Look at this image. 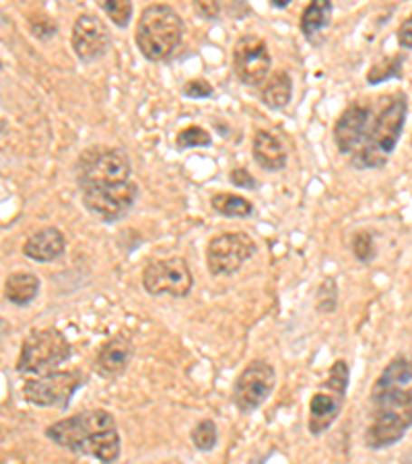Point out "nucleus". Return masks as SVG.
<instances>
[{
	"mask_svg": "<svg viewBox=\"0 0 412 464\" xmlns=\"http://www.w3.org/2000/svg\"><path fill=\"white\" fill-rule=\"evenodd\" d=\"M408 100L404 93H394L386 103V108L379 111L378 118H373L371 129L367 132L363 147L353 155V168L357 169H379L384 168L389 157H392L396 145L402 137L404 126H407Z\"/></svg>",
	"mask_w": 412,
	"mask_h": 464,
	"instance_id": "3",
	"label": "nucleus"
},
{
	"mask_svg": "<svg viewBox=\"0 0 412 464\" xmlns=\"http://www.w3.org/2000/svg\"><path fill=\"white\" fill-rule=\"evenodd\" d=\"M72 357V345L58 328H42L25 336L17 359V372L24 376H46L58 372Z\"/></svg>",
	"mask_w": 412,
	"mask_h": 464,
	"instance_id": "6",
	"label": "nucleus"
},
{
	"mask_svg": "<svg viewBox=\"0 0 412 464\" xmlns=\"http://www.w3.org/2000/svg\"><path fill=\"white\" fill-rule=\"evenodd\" d=\"M396 35H398V44L402 50H412V14L402 21Z\"/></svg>",
	"mask_w": 412,
	"mask_h": 464,
	"instance_id": "33",
	"label": "nucleus"
},
{
	"mask_svg": "<svg viewBox=\"0 0 412 464\" xmlns=\"http://www.w3.org/2000/svg\"><path fill=\"white\" fill-rule=\"evenodd\" d=\"M258 246L245 231H225L206 244V266L213 276H231L256 256Z\"/></svg>",
	"mask_w": 412,
	"mask_h": 464,
	"instance_id": "9",
	"label": "nucleus"
},
{
	"mask_svg": "<svg viewBox=\"0 0 412 464\" xmlns=\"http://www.w3.org/2000/svg\"><path fill=\"white\" fill-rule=\"evenodd\" d=\"M252 157L262 169L273 171V174H279L289 163L287 147H284V143L276 134L264 129L254 132Z\"/></svg>",
	"mask_w": 412,
	"mask_h": 464,
	"instance_id": "17",
	"label": "nucleus"
},
{
	"mask_svg": "<svg viewBox=\"0 0 412 464\" xmlns=\"http://www.w3.org/2000/svg\"><path fill=\"white\" fill-rule=\"evenodd\" d=\"M192 444L200 452H211L219 444V428L213 419H200L190 433Z\"/></svg>",
	"mask_w": 412,
	"mask_h": 464,
	"instance_id": "24",
	"label": "nucleus"
},
{
	"mask_svg": "<svg viewBox=\"0 0 412 464\" xmlns=\"http://www.w3.org/2000/svg\"><path fill=\"white\" fill-rule=\"evenodd\" d=\"M194 9H196V13H200L202 17L205 19H208V21H215V19H219V14H221V5L219 3H202V0H198V3H194Z\"/></svg>",
	"mask_w": 412,
	"mask_h": 464,
	"instance_id": "32",
	"label": "nucleus"
},
{
	"mask_svg": "<svg viewBox=\"0 0 412 464\" xmlns=\"http://www.w3.org/2000/svg\"><path fill=\"white\" fill-rule=\"evenodd\" d=\"M32 34L35 37H40V40H48V37L54 35L58 32V25L52 21L50 17H42V19H32Z\"/></svg>",
	"mask_w": 412,
	"mask_h": 464,
	"instance_id": "31",
	"label": "nucleus"
},
{
	"mask_svg": "<svg viewBox=\"0 0 412 464\" xmlns=\"http://www.w3.org/2000/svg\"><path fill=\"white\" fill-rule=\"evenodd\" d=\"M276 384V372L264 359H254L239 373L231 399L239 413L250 415L271 399Z\"/></svg>",
	"mask_w": 412,
	"mask_h": 464,
	"instance_id": "10",
	"label": "nucleus"
},
{
	"mask_svg": "<svg viewBox=\"0 0 412 464\" xmlns=\"http://www.w3.org/2000/svg\"><path fill=\"white\" fill-rule=\"evenodd\" d=\"M182 95L188 97V100H196V102L211 100V97H215V87L208 83L206 79H192L184 83Z\"/></svg>",
	"mask_w": 412,
	"mask_h": 464,
	"instance_id": "29",
	"label": "nucleus"
},
{
	"mask_svg": "<svg viewBox=\"0 0 412 464\" xmlns=\"http://www.w3.org/2000/svg\"><path fill=\"white\" fill-rule=\"evenodd\" d=\"M271 6H273V9L284 11V9H289V6H291V0H271Z\"/></svg>",
	"mask_w": 412,
	"mask_h": 464,
	"instance_id": "34",
	"label": "nucleus"
},
{
	"mask_svg": "<svg viewBox=\"0 0 412 464\" xmlns=\"http://www.w3.org/2000/svg\"><path fill=\"white\" fill-rule=\"evenodd\" d=\"M213 145V137L206 129L198 124L186 126V129L176 134V149L177 151H190V149H206Z\"/></svg>",
	"mask_w": 412,
	"mask_h": 464,
	"instance_id": "23",
	"label": "nucleus"
},
{
	"mask_svg": "<svg viewBox=\"0 0 412 464\" xmlns=\"http://www.w3.org/2000/svg\"><path fill=\"white\" fill-rule=\"evenodd\" d=\"M402 64H404V56H394V58H386L381 63L373 64L369 72H367V83L369 85H381L386 81L398 79L402 72Z\"/></svg>",
	"mask_w": 412,
	"mask_h": 464,
	"instance_id": "25",
	"label": "nucleus"
},
{
	"mask_svg": "<svg viewBox=\"0 0 412 464\" xmlns=\"http://www.w3.org/2000/svg\"><path fill=\"white\" fill-rule=\"evenodd\" d=\"M231 66L239 83L260 89L273 71L271 50L260 35L245 34L235 42Z\"/></svg>",
	"mask_w": 412,
	"mask_h": 464,
	"instance_id": "12",
	"label": "nucleus"
},
{
	"mask_svg": "<svg viewBox=\"0 0 412 464\" xmlns=\"http://www.w3.org/2000/svg\"><path fill=\"white\" fill-rule=\"evenodd\" d=\"M336 308H339V287L334 279L321 281L316 294V310L320 314H332Z\"/></svg>",
	"mask_w": 412,
	"mask_h": 464,
	"instance_id": "28",
	"label": "nucleus"
},
{
	"mask_svg": "<svg viewBox=\"0 0 412 464\" xmlns=\"http://www.w3.org/2000/svg\"><path fill=\"white\" fill-rule=\"evenodd\" d=\"M100 9L108 14V19L120 29H126L130 25L134 5L129 0H103L100 3Z\"/></svg>",
	"mask_w": 412,
	"mask_h": 464,
	"instance_id": "26",
	"label": "nucleus"
},
{
	"mask_svg": "<svg viewBox=\"0 0 412 464\" xmlns=\"http://www.w3.org/2000/svg\"><path fill=\"white\" fill-rule=\"evenodd\" d=\"M211 207L215 213L221 217H227V219H247L256 213V207H254L252 200L245 197H239L234 192H216L211 197Z\"/></svg>",
	"mask_w": 412,
	"mask_h": 464,
	"instance_id": "22",
	"label": "nucleus"
},
{
	"mask_svg": "<svg viewBox=\"0 0 412 464\" xmlns=\"http://www.w3.org/2000/svg\"><path fill=\"white\" fill-rule=\"evenodd\" d=\"M334 14V5L330 0H313L303 9L302 19H299V29H302V35L310 44H316V37L324 34L328 25L332 24Z\"/></svg>",
	"mask_w": 412,
	"mask_h": 464,
	"instance_id": "20",
	"label": "nucleus"
},
{
	"mask_svg": "<svg viewBox=\"0 0 412 464\" xmlns=\"http://www.w3.org/2000/svg\"><path fill=\"white\" fill-rule=\"evenodd\" d=\"M350 248H353V256L361 262V265H369L378 254L376 237H373L371 231H357L353 236V242H350Z\"/></svg>",
	"mask_w": 412,
	"mask_h": 464,
	"instance_id": "27",
	"label": "nucleus"
},
{
	"mask_svg": "<svg viewBox=\"0 0 412 464\" xmlns=\"http://www.w3.org/2000/svg\"><path fill=\"white\" fill-rule=\"evenodd\" d=\"M293 100V79L287 71L271 72V77L264 81L260 87V102L264 103L268 110L281 111Z\"/></svg>",
	"mask_w": 412,
	"mask_h": 464,
	"instance_id": "19",
	"label": "nucleus"
},
{
	"mask_svg": "<svg viewBox=\"0 0 412 464\" xmlns=\"http://www.w3.org/2000/svg\"><path fill=\"white\" fill-rule=\"evenodd\" d=\"M66 250V237L58 227H43L27 237L24 254L34 262H54Z\"/></svg>",
	"mask_w": 412,
	"mask_h": 464,
	"instance_id": "18",
	"label": "nucleus"
},
{
	"mask_svg": "<svg viewBox=\"0 0 412 464\" xmlns=\"http://www.w3.org/2000/svg\"><path fill=\"white\" fill-rule=\"evenodd\" d=\"M71 44L82 64H93L108 54L111 46L110 29L93 13H81L72 24Z\"/></svg>",
	"mask_w": 412,
	"mask_h": 464,
	"instance_id": "14",
	"label": "nucleus"
},
{
	"mask_svg": "<svg viewBox=\"0 0 412 464\" xmlns=\"http://www.w3.org/2000/svg\"><path fill=\"white\" fill-rule=\"evenodd\" d=\"M350 382V370L344 359L332 363L328 372V378L321 384L320 391L313 392L310 401V417H307V430L313 438L324 436V433L332 428L336 419H339L340 411L344 407V399H347Z\"/></svg>",
	"mask_w": 412,
	"mask_h": 464,
	"instance_id": "7",
	"label": "nucleus"
},
{
	"mask_svg": "<svg viewBox=\"0 0 412 464\" xmlns=\"http://www.w3.org/2000/svg\"><path fill=\"white\" fill-rule=\"evenodd\" d=\"M229 182L235 186V188L242 190H256L258 188V179L254 178V174L247 168H234L229 171Z\"/></svg>",
	"mask_w": 412,
	"mask_h": 464,
	"instance_id": "30",
	"label": "nucleus"
},
{
	"mask_svg": "<svg viewBox=\"0 0 412 464\" xmlns=\"http://www.w3.org/2000/svg\"><path fill=\"white\" fill-rule=\"evenodd\" d=\"M142 287L153 297H188L194 289V275L188 260L182 256L149 260L142 268Z\"/></svg>",
	"mask_w": 412,
	"mask_h": 464,
	"instance_id": "8",
	"label": "nucleus"
},
{
	"mask_svg": "<svg viewBox=\"0 0 412 464\" xmlns=\"http://www.w3.org/2000/svg\"><path fill=\"white\" fill-rule=\"evenodd\" d=\"M371 421L365 444L386 450L398 444L412 428V359L398 355L389 362L371 388Z\"/></svg>",
	"mask_w": 412,
	"mask_h": 464,
	"instance_id": "1",
	"label": "nucleus"
},
{
	"mask_svg": "<svg viewBox=\"0 0 412 464\" xmlns=\"http://www.w3.org/2000/svg\"><path fill=\"white\" fill-rule=\"evenodd\" d=\"M139 186L132 182L114 184V186H100V188L81 190L82 205L91 215L100 217L103 223H116L124 219L132 211V207L139 200Z\"/></svg>",
	"mask_w": 412,
	"mask_h": 464,
	"instance_id": "13",
	"label": "nucleus"
},
{
	"mask_svg": "<svg viewBox=\"0 0 412 464\" xmlns=\"http://www.w3.org/2000/svg\"><path fill=\"white\" fill-rule=\"evenodd\" d=\"M46 438L64 450L91 456L103 464L116 462L122 450L118 423L106 409L81 411L72 417L60 419L48 425Z\"/></svg>",
	"mask_w": 412,
	"mask_h": 464,
	"instance_id": "2",
	"label": "nucleus"
},
{
	"mask_svg": "<svg viewBox=\"0 0 412 464\" xmlns=\"http://www.w3.org/2000/svg\"><path fill=\"white\" fill-rule=\"evenodd\" d=\"M40 279L34 273H13L5 281V297L14 305H27L40 294Z\"/></svg>",
	"mask_w": 412,
	"mask_h": 464,
	"instance_id": "21",
	"label": "nucleus"
},
{
	"mask_svg": "<svg viewBox=\"0 0 412 464\" xmlns=\"http://www.w3.org/2000/svg\"><path fill=\"white\" fill-rule=\"evenodd\" d=\"M373 122V110L365 103H350L334 124V145L342 155L353 157L363 147Z\"/></svg>",
	"mask_w": 412,
	"mask_h": 464,
	"instance_id": "15",
	"label": "nucleus"
},
{
	"mask_svg": "<svg viewBox=\"0 0 412 464\" xmlns=\"http://www.w3.org/2000/svg\"><path fill=\"white\" fill-rule=\"evenodd\" d=\"M134 355V345L126 334L111 336L108 343H103L95 357V372L103 380H116L129 370Z\"/></svg>",
	"mask_w": 412,
	"mask_h": 464,
	"instance_id": "16",
	"label": "nucleus"
},
{
	"mask_svg": "<svg viewBox=\"0 0 412 464\" xmlns=\"http://www.w3.org/2000/svg\"><path fill=\"white\" fill-rule=\"evenodd\" d=\"M85 382V373L58 370L40 378H29L24 384V396L27 402H32L35 407L66 409Z\"/></svg>",
	"mask_w": 412,
	"mask_h": 464,
	"instance_id": "11",
	"label": "nucleus"
},
{
	"mask_svg": "<svg viewBox=\"0 0 412 464\" xmlns=\"http://www.w3.org/2000/svg\"><path fill=\"white\" fill-rule=\"evenodd\" d=\"M74 176L79 190L124 184L132 179V161L120 147H91L79 155Z\"/></svg>",
	"mask_w": 412,
	"mask_h": 464,
	"instance_id": "5",
	"label": "nucleus"
},
{
	"mask_svg": "<svg viewBox=\"0 0 412 464\" xmlns=\"http://www.w3.org/2000/svg\"><path fill=\"white\" fill-rule=\"evenodd\" d=\"M184 40V21L169 5H149L142 9L134 42L149 63H165L176 54Z\"/></svg>",
	"mask_w": 412,
	"mask_h": 464,
	"instance_id": "4",
	"label": "nucleus"
}]
</instances>
